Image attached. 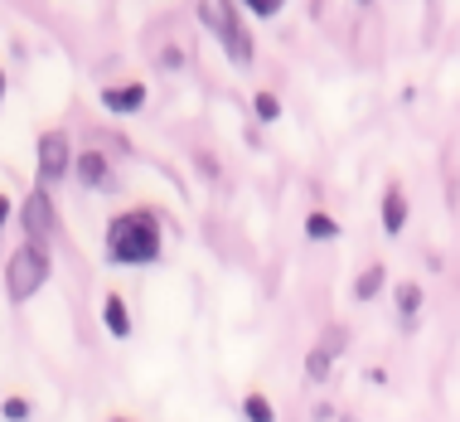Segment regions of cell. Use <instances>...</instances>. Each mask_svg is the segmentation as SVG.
<instances>
[{
  "instance_id": "cell-14",
  "label": "cell",
  "mask_w": 460,
  "mask_h": 422,
  "mask_svg": "<svg viewBox=\"0 0 460 422\" xmlns=\"http://www.w3.org/2000/svg\"><path fill=\"white\" fill-rule=\"evenodd\" d=\"M252 107H257V117H262L267 127L281 117V103H277V93H257V97H252Z\"/></svg>"
},
{
  "instance_id": "cell-11",
  "label": "cell",
  "mask_w": 460,
  "mask_h": 422,
  "mask_svg": "<svg viewBox=\"0 0 460 422\" xmlns=\"http://www.w3.org/2000/svg\"><path fill=\"white\" fill-rule=\"evenodd\" d=\"M383 282H388V272H383V263H373V267H364V272H358V282H354V296H358V301H373V296L383 292Z\"/></svg>"
},
{
  "instance_id": "cell-13",
  "label": "cell",
  "mask_w": 460,
  "mask_h": 422,
  "mask_svg": "<svg viewBox=\"0 0 460 422\" xmlns=\"http://www.w3.org/2000/svg\"><path fill=\"white\" fill-rule=\"evenodd\" d=\"M243 413H247V422H277V413H271V403L262 399V393H247Z\"/></svg>"
},
{
  "instance_id": "cell-5",
  "label": "cell",
  "mask_w": 460,
  "mask_h": 422,
  "mask_svg": "<svg viewBox=\"0 0 460 422\" xmlns=\"http://www.w3.org/2000/svg\"><path fill=\"white\" fill-rule=\"evenodd\" d=\"M68 166H73V156H68V136H64V131H44V136H40V175L54 184V180H64V175H68Z\"/></svg>"
},
{
  "instance_id": "cell-12",
  "label": "cell",
  "mask_w": 460,
  "mask_h": 422,
  "mask_svg": "<svg viewBox=\"0 0 460 422\" xmlns=\"http://www.w3.org/2000/svg\"><path fill=\"white\" fill-rule=\"evenodd\" d=\"M305 238L330 243V238H340V223H334L330 214H310V219H305Z\"/></svg>"
},
{
  "instance_id": "cell-19",
  "label": "cell",
  "mask_w": 460,
  "mask_h": 422,
  "mask_svg": "<svg viewBox=\"0 0 460 422\" xmlns=\"http://www.w3.org/2000/svg\"><path fill=\"white\" fill-rule=\"evenodd\" d=\"M0 103H5V68H0Z\"/></svg>"
},
{
  "instance_id": "cell-17",
  "label": "cell",
  "mask_w": 460,
  "mask_h": 422,
  "mask_svg": "<svg viewBox=\"0 0 460 422\" xmlns=\"http://www.w3.org/2000/svg\"><path fill=\"white\" fill-rule=\"evenodd\" d=\"M5 418L10 422H24V418H30V403H24V399H5Z\"/></svg>"
},
{
  "instance_id": "cell-10",
  "label": "cell",
  "mask_w": 460,
  "mask_h": 422,
  "mask_svg": "<svg viewBox=\"0 0 460 422\" xmlns=\"http://www.w3.org/2000/svg\"><path fill=\"white\" fill-rule=\"evenodd\" d=\"M417 311H421V287L417 282H402L397 287V316H402V326H417Z\"/></svg>"
},
{
  "instance_id": "cell-6",
  "label": "cell",
  "mask_w": 460,
  "mask_h": 422,
  "mask_svg": "<svg viewBox=\"0 0 460 422\" xmlns=\"http://www.w3.org/2000/svg\"><path fill=\"white\" fill-rule=\"evenodd\" d=\"M73 170H78V180L83 184H93V190H111V166L97 151H88V156H78L73 160Z\"/></svg>"
},
{
  "instance_id": "cell-1",
  "label": "cell",
  "mask_w": 460,
  "mask_h": 422,
  "mask_svg": "<svg viewBox=\"0 0 460 422\" xmlns=\"http://www.w3.org/2000/svg\"><path fill=\"white\" fill-rule=\"evenodd\" d=\"M107 257L111 263H155L160 257V223L151 209H127L107 223Z\"/></svg>"
},
{
  "instance_id": "cell-16",
  "label": "cell",
  "mask_w": 460,
  "mask_h": 422,
  "mask_svg": "<svg viewBox=\"0 0 460 422\" xmlns=\"http://www.w3.org/2000/svg\"><path fill=\"white\" fill-rule=\"evenodd\" d=\"M243 10H252V15H262V20H271V15H277V10H281V0H247Z\"/></svg>"
},
{
  "instance_id": "cell-15",
  "label": "cell",
  "mask_w": 460,
  "mask_h": 422,
  "mask_svg": "<svg viewBox=\"0 0 460 422\" xmlns=\"http://www.w3.org/2000/svg\"><path fill=\"white\" fill-rule=\"evenodd\" d=\"M305 374H310V379H330V350H325V345H320V350H310Z\"/></svg>"
},
{
  "instance_id": "cell-2",
  "label": "cell",
  "mask_w": 460,
  "mask_h": 422,
  "mask_svg": "<svg viewBox=\"0 0 460 422\" xmlns=\"http://www.w3.org/2000/svg\"><path fill=\"white\" fill-rule=\"evenodd\" d=\"M199 10V20L208 24V30L218 34V44H223V54L233 58L238 68L252 64V34H247V24H243V5H194Z\"/></svg>"
},
{
  "instance_id": "cell-18",
  "label": "cell",
  "mask_w": 460,
  "mask_h": 422,
  "mask_svg": "<svg viewBox=\"0 0 460 422\" xmlns=\"http://www.w3.org/2000/svg\"><path fill=\"white\" fill-rule=\"evenodd\" d=\"M5 219H10V200L0 194V229H5Z\"/></svg>"
},
{
  "instance_id": "cell-7",
  "label": "cell",
  "mask_w": 460,
  "mask_h": 422,
  "mask_svg": "<svg viewBox=\"0 0 460 422\" xmlns=\"http://www.w3.org/2000/svg\"><path fill=\"white\" fill-rule=\"evenodd\" d=\"M102 107H107V112H141V107H146V88H141V83L107 88V93H102Z\"/></svg>"
},
{
  "instance_id": "cell-9",
  "label": "cell",
  "mask_w": 460,
  "mask_h": 422,
  "mask_svg": "<svg viewBox=\"0 0 460 422\" xmlns=\"http://www.w3.org/2000/svg\"><path fill=\"white\" fill-rule=\"evenodd\" d=\"M102 326H107L111 335H117V340H127V335H131V316H127V301H121L117 292H111L107 301H102Z\"/></svg>"
},
{
  "instance_id": "cell-20",
  "label": "cell",
  "mask_w": 460,
  "mask_h": 422,
  "mask_svg": "<svg viewBox=\"0 0 460 422\" xmlns=\"http://www.w3.org/2000/svg\"><path fill=\"white\" fill-rule=\"evenodd\" d=\"M117 422H127V418H117Z\"/></svg>"
},
{
  "instance_id": "cell-3",
  "label": "cell",
  "mask_w": 460,
  "mask_h": 422,
  "mask_svg": "<svg viewBox=\"0 0 460 422\" xmlns=\"http://www.w3.org/2000/svg\"><path fill=\"white\" fill-rule=\"evenodd\" d=\"M49 282V253L44 247H34V243H24L15 257H10V267H5V292H10V301H30L34 292H40Z\"/></svg>"
},
{
  "instance_id": "cell-4",
  "label": "cell",
  "mask_w": 460,
  "mask_h": 422,
  "mask_svg": "<svg viewBox=\"0 0 460 422\" xmlns=\"http://www.w3.org/2000/svg\"><path fill=\"white\" fill-rule=\"evenodd\" d=\"M20 223H24V238L34 247H44V238L54 233V200H49L44 190H34L30 200L20 204Z\"/></svg>"
},
{
  "instance_id": "cell-8",
  "label": "cell",
  "mask_w": 460,
  "mask_h": 422,
  "mask_svg": "<svg viewBox=\"0 0 460 422\" xmlns=\"http://www.w3.org/2000/svg\"><path fill=\"white\" fill-rule=\"evenodd\" d=\"M383 229H388L393 238H397V233L407 229V194L397 190V184H393L388 194H383Z\"/></svg>"
}]
</instances>
